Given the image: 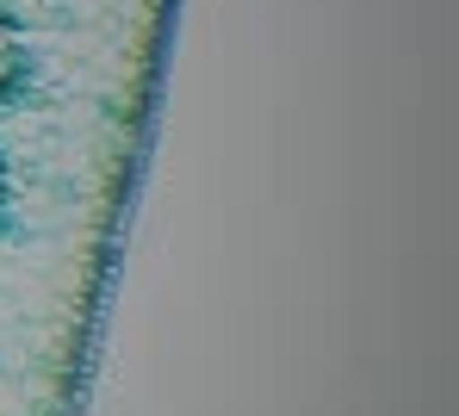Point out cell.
Here are the masks:
<instances>
[{
    "label": "cell",
    "mask_w": 459,
    "mask_h": 416,
    "mask_svg": "<svg viewBox=\"0 0 459 416\" xmlns=\"http://www.w3.org/2000/svg\"><path fill=\"white\" fill-rule=\"evenodd\" d=\"M6 193H13V186H6V168H0V224H6Z\"/></svg>",
    "instance_id": "cell-1"
}]
</instances>
